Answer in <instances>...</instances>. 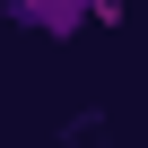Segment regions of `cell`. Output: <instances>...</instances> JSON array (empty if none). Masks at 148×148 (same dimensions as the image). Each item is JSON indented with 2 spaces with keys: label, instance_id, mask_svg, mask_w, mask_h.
<instances>
[{
  "label": "cell",
  "instance_id": "obj_1",
  "mask_svg": "<svg viewBox=\"0 0 148 148\" xmlns=\"http://www.w3.org/2000/svg\"><path fill=\"white\" fill-rule=\"evenodd\" d=\"M0 18L26 26V35H44V44H70L87 26V0H0Z\"/></svg>",
  "mask_w": 148,
  "mask_h": 148
},
{
  "label": "cell",
  "instance_id": "obj_2",
  "mask_svg": "<svg viewBox=\"0 0 148 148\" xmlns=\"http://www.w3.org/2000/svg\"><path fill=\"white\" fill-rule=\"evenodd\" d=\"M96 139H105V105H79V113L61 122V139H52V148H96Z\"/></svg>",
  "mask_w": 148,
  "mask_h": 148
},
{
  "label": "cell",
  "instance_id": "obj_3",
  "mask_svg": "<svg viewBox=\"0 0 148 148\" xmlns=\"http://www.w3.org/2000/svg\"><path fill=\"white\" fill-rule=\"evenodd\" d=\"M131 9H122V0H87V26H122Z\"/></svg>",
  "mask_w": 148,
  "mask_h": 148
}]
</instances>
